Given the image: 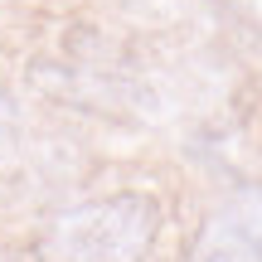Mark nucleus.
I'll list each match as a JSON object with an SVG mask.
<instances>
[{"mask_svg": "<svg viewBox=\"0 0 262 262\" xmlns=\"http://www.w3.org/2000/svg\"><path fill=\"white\" fill-rule=\"evenodd\" d=\"M160 204L141 189L58 209L34 233L39 262H146L160 238Z\"/></svg>", "mask_w": 262, "mask_h": 262, "instance_id": "f257e3e1", "label": "nucleus"}, {"mask_svg": "<svg viewBox=\"0 0 262 262\" xmlns=\"http://www.w3.org/2000/svg\"><path fill=\"white\" fill-rule=\"evenodd\" d=\"M189 262H262V194L224 204L189 248Z\"/></svg>", "mask_w": 262, "mask_h": 262, "instance_id": "f03ea898", "label": "nucleus"}]
</instances>
